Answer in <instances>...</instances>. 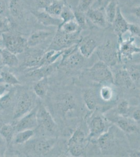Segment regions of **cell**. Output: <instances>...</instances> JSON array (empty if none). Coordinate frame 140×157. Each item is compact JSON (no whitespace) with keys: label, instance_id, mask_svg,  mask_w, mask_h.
Masks as SVG:
<instances>
[{"label":"cell","instance_id":"29","mask_svg":"<svg viewBox=\"0 0 140 157\" xmlns=\"http://www.w3.org/2000/svg\"><path fill=\"white\" fill-rule=\"evenodd\" d=\"M48 78L41 79L36 82L34 85V93L37 97L43 98L46 96L48 90Z\"/></svg>","mask_w":140,"mask_h":157},{"label":"cell","instance_id":"45","mask_svg":"<svg viewBox=\"0 0 140 157\" xmlns=\"http://www.w3.org/2000/svg\"><path fill=\"white\" fill-rule=\"evenodd\" d=\"M130 34L140 38V26L137 24L129 23V30Z\"/></svg>","mask_w":140,"mask_h":157},{"label":"cell","instance_id":"19","mask_svg":"<svg viewBox=\"0 0 140 157\" xmlns=\"http://www.w3.org/2000/svg\"><path fill=\"white\" fill-rule=\"evenodd\" d=\"M52 35L53 33L49 30H36L32 33L27 39V48H35L43 44Z\"/></svg>","mask_w":140,"mask_h":157},{"label":"cell","instance_id":"14","mask_svg":"<svg viewBox=\"0 0 140 157\" xmlns=\"http://www.w3.org/2000/svg\"><path fill=\"white\" fill-rule=\"evenodd\" d=\"M89 136L88 140L98 138L108 130L106 121L100 115H95L91 118L89 123Z\"/></svg>","mask_w":140,"mask_h":157},{"label":"cell","instance_id":"39","mask_svg":"<svg viewBox=\"0 0 140 157\" xmlns=\"http://www.w3.org/2000/svg\"><path fill=\"white\" fill-rule=\"evenodd\" d=\"M12 93L11 91H8L0 98V109H5L9 108L12 103Z\"/></svg>","mask_w":140,"mask_h":157},{"label":"cell","instance_id":"2","mask_svg":"<svg viewBox=\"0 0 140 157\" xmlns=\"http://www.w3.org/2000/svg\"><path fill=\"white\" fill-rule=\"evenodd\" d=\"M86 59L80 53L78 45H74L63 50L59 67L69 71L77 70L83 66Z\"/></svg>","mask_w":140,"mask_h":157},{"label":"cell","instance_id":"25","mask_svg":"<svg viewBox=\"0 0 140 157\" xmlns=\"http://www.w3.org/2000/svg\"><path fill=\"white\" fill-rule=\"evenodd\" d=\"M9 12L14 18L20 19L23 16V5L21 0H9L8 5Z\"/></svg>","mask_w":140,"mask_h":157},{"label":"cell","instance_id":"47","mask_svg":"<svg viewBox=\"0 0 140 157\" xmlns=\"http://www.w3.org/2000/svg\"><path fill=\"white\" fill-rule=\"evenodd\" d=\"M109 0H95L96 6L94 7H104Z\"/></svg>","mask_w":140,"mask_h":157},{"label":"cell","instance_id":"36","mask_svg":"<svg viewBox=\"0 0 140 157\" xmlns=\"http://www.w3.org/2000/svg\"><path fill=\"white\" fill-rule=\"evenodd\" d=\"M87 144L80 145H67L70 154L73 157H80L85 155Z\"/></svg>","mask_w":140,"mask_h":157},{"label":"cell","instance_id":"44","mask_svg":"<svg viewBox=\"0 0 140 157\" xmlns=\"http://www.w3.org/2000/svg\"><path fill=\"white\" fill-rule=\"evenodd\" d=\"M129 12L131 14L140 20V3L130 5Z\"/></svg>","mask_w":140,"mask_h":157},{"label":"cell","instance_id":"18","mask_svg":"<svg viewBox=\"0 0 140 157\" xmlns=\"http://www.w3.org/2000/svg\"><path fill=\"white\" fill-rule=\"evenodd\" d=\"M115 139L113 128L109 127L106 132L97 138L98 145L101 151L105 152L111 149L115 146Z\"/></svg>","mask_w":140,"mask_h":157},{"label":"cell","instance_id":"13","mask_svg":"<svg viewBox=\"0 0 140 157\" xmlns=\"http://www.w3.org/2000/svg\"><path fill=\"white\" fill-rule=\"evenodd\" d=\"M59 63L58 62L53 63L52 64L40 67L38 68L31 69L27 73L26 77L32 81L37 82L41 79L48 78L51 75L56 68L58 67Z\"/></svg>","mask_w":140,"mask_h":157},{"label":"cell","instance_id":"54","mask_svg":"<svg viewBox=\"0 0 140 157\" xmlns=\"http://www.w3.org/2000/svg\"><path fill=\"white\" fill-rule=\"evenodd\" d=\"M1 68H0V75H1Z\"/></svg>","mask_w":140,"mask_h":157},{"label":"cell","instance_id":"5","mask_svg":"<svg viewBox=\"0 0 140 157\" xmlns=\"http://www.w3.org/2000/svg\"><path fill=\"white\" fill-rule=\"evenodd\" d=\"M1 36L5 48L16 55L23 53L27 48V39L21 35L9 31L1 34Z\"/></svg>","mask_w":140,"mask_h":157},{"label":"cell","instance_id":"55","mask_svg":"<svg viewBox=\"0 0 140 157\" xmlns=\"http://www.w3.org/2000/svg\"><path fill=\"white\" fill-rule=\"evenodd\" d=\"M2 97V96H1V95H0V98H1V97Z\"/></svg>","mask_w":140,"mask_h":157},{"label":"cell","instance_id":"52","mask_svg":"<svg viewBox=\"0 0 140 157\" xmlns=\"http://www.w3.org/2000/svg\"><path fill=\"white\" fill-rule=\"evenodd\" d=\"M137 3H140V0H128L127 5H128V4L131 5V4Z\"/></svg>","mask_w":140,"mask_h":157},{"label":"cell","instance_id":"31","mask_svg":"<svg viewBox=\"0 0 140 157\" xmlns=\"http://www.w3.org/2000/svg\"><path fill=\"white\" fill-rule=\"evenodd\" d=\"M35 135L33 129L25 130L17 132L14 138V143L18 145H22L29 141Z\"/></svg>","mask_w":140,"mask_h":157},{"label":"cell","instance_id":"37","mask_svg":"<svg viewBox=\"0 0 140 157\" xmlns=\"http://www.w3.org/2000/svg\"><path fill=\"white\" fill-rule=\"evenodd\" d=\"M99 95L103 101L108 102L111 101L113 98L114 91L109 86L105 85L99 90Z\"/></svg>","mask_w":140,"mask_h":157},{"label":"cell","instance_id":"26","mask_svg":"<svg viewBox=\"0 0 140 157\" xmlns=\"http://www.w3.org/2000/svg\"><path fill=\"white\" fill-rule=\"evenodd\" d=\"M66 2V0H53L44 10L52 16L59 17Z\"/></svg>","mask_w":140,"mask_h":157},{"label":"cell","instance_id":"43","mask_svg":"<svg viewBox=\"0 0 140 157\" xmlns=\"http://www.w3.org/2000/svg\"><path fill=\"white\" fill-rule=\"evenodd\" d=\"M138 66H132L128 70L133 82H138L140 80V68Z\"/></svg>","mask_w":140,"mask_h":157},{"label":"cell","instance_id":"42","mask_svg":"<svg viewBox=\"0 0 140 157\" xmlns=\"http://www.w3.org/2000/svg\"><path fill=\"white\" fill-rule=\"evenodd\" d=\"M95 0H79L76 9L83 12H86L94 6Z\"/></svg>","mask_w":140,"mask_h":157},{"label":"cell","instance_id":"46","mask_svg":"<svg viewBox=\"0 0 140 157\" xmlns=\"http://www.w3.org/2000/svg\"><path fill=\"white\" fill-rule=\"evenodd\" d=\"M132 119L137 124H140V108L135 109L132 114Z\"/></svg>","mask_w":140,"mask_h":157},{"label":"cell","instance_id":"27","mask_svg":"<svg viewBox=\"0 0 140 157\" xmlns=\"http://www.w3.org/2000/svg\"><path fill=\"white\" fill-rule=\"evenodd\" d=\"M2 58L4 66L13 68L17 66L19 64V60L16 55L6 49H3Z\"/></svg>","mask_w":140,"mask_h":157},{"label":"cell","instance_id":"8","mask_svg":"<svg viewBox=\"0 0 140 157\" xmlns=\"http://www.w3.org/2000/svg\"><path fill=\"white\" fill-rule=\"evenodd\" d=\"M38 126L46 132L55 133L57 129V124L49 112L43 105H38Z\"/></svg>","mask_w":140,"mask_h":157},{"label":"cell","instance_id":"48","mask_svg":"<svg viewBox=\"0 0 140 157\" xmlns=\"http://www.w3.org/2000/svg\"><path fill=\"white\" fill-rule=\"evenodd\" d=\"M8 86L9 85L7 84L0 83V95L2 96L3 95L6 94L9 91L8 90Z\"/></svg>","mask_w":140,"mask_h":157},{"label":"cell","instance_id":"4","mask_svg":"<svg viewBox=\"0 0 140 157\" xmlns=\"http://www.w3.org/2000/svg\"><path fill=\"white\" fill-rule=\"evenodd\" d=\"M87 75L90 80L98 83H113L114 76L107 64L99 60L87 70Z\"/></svg>","mask_w":140,"mask_h":157},{"label":"cell","instance_id":"40","mask_svg":"<svg viewBox=\"0 0 140 157\" xmlns=\"http://www.w3.org/2000/svg\"><path fill=\"white\" fill-rule=\"evenodd\" d=\"M31 5L34 7L32 10H44L53 0H29Z\"/></svg>","mask_w":140,"mask_h":157},{"label":"cell","instance_id":"38","mask_svg":"<svg viewBox=\"0 0 140 157\" xmlns=\"http://www.w3.org/2000/svg\"><path fill=\"white\" fill-rule=\"evenodd\" d=\"M118 114L120 116L127 117L129 115L130 107L129 102L127 100H123L119 102L117 106Z\"/></svg>","mask_w":140,"mask_h":157},{"label":"cell","instance_id":"24","mask_svg":"<svg viewBox=\"0 0 140 157\" xmlns=\"http://www.w3.org/2000/svg\"><path fill=\"white\" fill-rule=\"evenodd\" d=\"M63 50L55 51L53 50H46L44 52L38 67L56 63L58 59L61 57Z\"/></svg>","mask_w":140,"mask_h":157},{"label":"cell","instance_id":"56","mask_svg":"<svg viewBox=\"0 0 140 157\" xmlns=\"http://www.w3.org/2000/svg\"></svg>","mask_w":140,"mask_h":157},{"label":"cell","instance_id":"49","mask_svg":"<svg viewBox=\"0 0 140 157\" xmlns=\"http://www.w3.org/2000/svg\"><path fill=\"white\" fill-rule=\"evenodd\" d=\"M6 9V4L5 0H0V15H4Z\"/></svg>","mask_w":140,"mask_h":157},{"label":"cell","instance_id":"11","mask_svg":"<svg viewBox=\"0 0 140 157\" xmlns=\"http://www.w3.org/2000/svg\"><path fill=\"white\" fill-rule=\"evenodd\" d=\"M129 25V23H128L123 14L120 6L119 5L115 18L111 25L112 30L117 36L118 42L122 40L123 36L128 32Z\"/></svg>","mask_w":140,"mask_h":157},{"label":"cell","instance_id":"30","mask_svg":"<svg viewBox=\"0 0 140 157\" xmlns=\"http://www.w3.org/2000/svg\"><path fill=\"white\" fill-rule=\"evenodd\" d=\"M88 140L85 134L81 129H78L75 130L71 138L67 142V145H80L87 144L86 141Z\"/></svg>","mask_w":140,"mask_h":157},{"label":"cell","instance_id":"20","mask_svg":"<svg viewBox=\"0 0 140 157\" xmlns=\"http://www.w3.org/2000/svg\"><path fill=\"white\" fill-rule=\"evenodd\" d=\"M115 123L117 127L126 133L132 134L138 131L137 123L127 117L120 116L115 120Z\"/></svg>","mask_w":140,"mask_h":157},{"label":"cell","instance_id":"3","mask_svg":"<svg viewBox=\"0 0 140 157\" xmlns=\"http://www.w3.org/2000/svg\"><path fill=\"white\" fill-rule=\"evenodd\" d=\"M81 33L67 34L58 29L47 50L61 51L78 45L83 37Z\"/></svg>","mask_w":140,"mask_h":157},{"label":"cell","instance_id":"34","mask_svg":"<svg viewBox=\"0 0 140 157\" xmlns=\"http://www.w3.org/2000/svg\"><path fill=\"white\" fill-rule=\"evenodd\" d=\"M0 83L9 86H15L20 83L17 78L12 73L8 71H1L0 75Z\"/></svg>","mask_w":140,"mask_h":157},{"label":"cell","instance_id":"16","mask_svg":"<svg viewBox=\"0 0 140 157\" xmlns=\"http://www.w3.org/2000/svg\"><path fill=\"white\" fill-rule=\"evenodd\" d=\"M31 13L37 19L38 22L44 26L59 27L62 23L60 18L52 16L45 10H32Z\"/></svg>","mask_w":140,"mask_h":157},{"label":"cell","instance_id":"23","mask_svg":"<svg viewBox=\"0 0 140 157\" xmlns=\"http://www.w3.org/2000/svg\"><path fill=\"white\" fill-rule=\"evenodd\" d=\"M83 99L85 106L89 111L95 110L97 106V98L94 90L89 89L83 92Z\"/></svg>","mask_w":140,"mask_h":157},{"label":"cell","instance_id":"41","mask_svg":"<svg viewBox=\"0 0 140 157\" xmlns=\"http://www.w3.org/2000/svg\"><path fill=\"white\" fill-rule=\"evenodd\" d=\"M11 22L7 17L4 15H0V33L7 32L10 31Z\"/></svg>","mask_w":140,"mask_h":157},{"label":"cell","instance_id":"51","mask_svg":"<svg viewBox=\"0 0 140 157\" xmlns=\"http://www.w3.org/2000/svg\"><path fill=\"white\" fill-rule=\"evenodd\" d=\"M2 50H3V49L0 48V68L1 69L4 66L3 58H2Z\"/></svg>","mask_w":140,"mask_h":157},{"label":"cell","instance_id":"32","mask_svg":"<svg viewBox=\"0 0 140 157\" xmlns=\"http://www.w3.org/2000/svg\"><path fill=\"white\" fill-rule=\"evenodd\" d=\"M15 132L14 126L4 123L0 128V135L6 140L7 144L12 141L14 134Z\"/></svg>","mask_w":140,"mask_h":157},{"label":"cell","instance_id":"21","mask_svg":"<svg viewBox=\"0 0 140 157\" xmlns=\"http://www.w3.org/2000/svg\"><path fill=\"white\" fill-rule=\"evenodd\" d=\"M114 83L117 86L129 89L131 88L133 82L127 69H121L114 77Z\"/></svg>","mask_w":140,"mask_h":157},{"label":"cell","instance_id":"10","mask_svg":"<svg viewBox=\"0 0 140 157\" xmlns=\"http://www.w3.org/2000/svg\"><path fill=\"white\" fill-rule=\"evenodd\" d=\"M37 109V106L28 113L20 118L14 126L15 132H19L35 128L38 126Z\"/></svg>","mask_w":140,"mask_h":157},{"label":"cell","instance_id":"17","mask_svg":"<svg viewBox=\"0 0 140 157\" xmlns=\"http://www.w3.org/2000/svg\"><path fill=\"white\" fill-rule=\"evenodd\" d=\"M56 143L54 138H39L33 141L30 147L33 151L38 155H45L52 150Z\"/></svg>","mask_w":140,"mask_h":157},{"label":"cell","instance_id":"1","mask_svg":"<svg viewBox=\"0 0 140 157\" xmlns=\"http://www.w3.org/2000/svg\"><path fill=\"white\" fill-rule=\"evenodd\" d=\"M107 32L108 33L104 34L105 39L96 49V54L100 60L108 66H112L119 60L118 40L111 26L107 29Z\"/></svg>","mask_w":140,"mask_h":157},{"label":"cell","instance_id":"35","mask_svg":"<svg viewBox=\"0 0 140 157\" xmlns=\"http://www.w3.org/2000/svg\"><path fill=\"white\" fill-rule=\"evenodd\" d=\"M59 18L62 21V23L75 19L74 12L71 6L67 2L61 13Z\"/></svg>","mask_w":140,"mask_h":157},{"label":"cell","instance_id":"33","mask_svg":"<svg viewBox=\"0 0 140 157\" xmlns=\"http://www.w3.org/2000/svg\"><path fill=\"white\" fill-rule=\"evenodd\" d=\"M74 12L75 20L80 26L82 30H87L91 27V25L89 23V21L85 12L79 11L78 10H74Z\"/></svg>","mask_w":140,"mask_h":157},{"label":"cell","instance_id":"53","mask_svg":"<svg viewBox=\"0 0 140 157\" xmlns=\"http://www.w3.org/2000/svg\"><path fill=\"white\" fill-rule=\"evenodd\" d=\"M4 124V123L2 119L0 118V128H1L2 126Z\"/></svg>","mask_w":140,"mask_h":157},{"label":"cell","instance_id":"28","mask_svg":"<svg viewBox=\"0 0 140 157\" xmlns=\"http://www.w3.org/2000/svg\"><path fill=\"white\" fill-rule=\"evenodd\" d=\"M58 29L67 34H74L83 31L75 19L61 24Z\"/></svg>","mask_w":140,"mask_h":157},{"label":"cell","instance_id":"12","mask_svg":"<svg viewBox=\"0 0 140 157\" xmlns=\"http://www.w3.org/2000/svg\"><path fill=\"white\" fill-rule=\"evenodd\" d=\"M55 106L61 114L66 115L67 113L76 108V101L70 93H62L56 98Z\"/></svg>","mask_w":140,"mask_h":157},{"label":"cell","instance_id":"50","mask_svg":"<svg viewBox=\"0 0 140 157\" xmlns=\"http://www.w3.org/2000/svg\"><path fill=\"white\" fill-rule=\"evenodd\" d=\"M131 157H140V150L139 151H133L130 154Z\"/></svg>","mask_w":140,"mask_h":157},{"label":"cell","instance_id":"7","mask_svg":"<svg viewBox=\"0 0 140 157\" xmlns=\"http://www.w3.org/2000/svg\"><path fill=\"white\" fill-rule=\"evenodd\" d=\"M34 100L30 93L23 92L18 97L13 111V118L19 120L34 109Z\"/></svg>","mask_w":140,"mask_h":157},{"label":"cell","instance_id":"15","mask_svg":"<svg viewBox=\"0 0 140 157\" xmlns=\"http://www.w3.org/2000/svg\"><path fill=\"white\" fill-rule=\"evenodd\" d=\"M30 48L32 49L27 52L25 55L21 66L31 70L39 67L45 52L41 49Z\"/></svg>","mask_w":140,"mask_h":157},{"label":"cell","instance_id":"22","mask_svg":"<svg viewBox=\"0 0 140 157\" xmlns=\"http://www.w3.org/2000/svg\"><path fill=\"white\" fill-rule=\"evenodd\" d=\"M119 5L118 0H109L104 7L107 21L110 26L115 18Z\"/></svg>","mask_w":140,"mask_h":157},{"label":"cell","instance_id":"9","mask_svg":"<svg viewBox=\"0 0 140 157\" xmlns=\"http://www.w3.org/2000/svg\"><path fill=\"white\" fill-rule=\"evenodd\" d=\"M87 20L93 26L106 29L110 26L107 21L104 7H92L85 12Z\"/></svg>","mask_w":140,"mask_h":157},{"label":"cell","instance_id":"6","mask_svg":"<svg viewBox=\"0 0 140 157\" xmlns=\"http://www.w3.org/2000/svg\"><path fill=\"white\" fill-rule=\"evenodd\" d=\"M98 27L92 26L90 27L91 33L82 37L78 44L80 53L85 58H89L99 46V36H98Z\"/></svg>","mask_w":140,"mask_h":157}]
</instances>
